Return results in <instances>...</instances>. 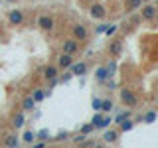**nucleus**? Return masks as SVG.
Masks as SVG:
<instances>
[{
	"label": "nucleus",
	"instance_id": "6ab92c4d",
	"mask_svg": "<svg viewBox=\"0 0 158 148\" xmlns=\"http://www.w3.org/2000/svg\"><path fill=\"white\" fill-rule=\"evenodd\" d=\"M125 4H127L128 12H135V10H138L142 4H144V0H125Z\"/></svg>",
	"mask_w": 158,
	"mask_h": 148
},
{
	"label": "nucleus",
	"instance_id": "9d476101",
	"mask_svg": "<svg viewBox=\"0 0 158 148\" xmlns=\"http://www.w3.org/2000/svg\"><path fill=\"white\" fill-rule=\"evenodd\" d=\"M118 136H121V130L118 128H105V132H103V140L107 142V144H115V142L118 140Z\"/></svg>",
	"mask_w": 158,
	"mask_h": 148
},
{
	"label": "nucleus",
	"instance_id": "0eeeda50",
	"mask_svg": "<svg viewBox=\"0 0 158 148\" xmlns=\"http://www.w3.org/2000/svg\"><path fill=\"white\" fill-rule=\"evenodd\" d=\"M69 71L73 73V77H83L89 71V67H87L85 61H73L71 65H69Z\"/></svg>",
	"mask_w": 158,
	"mask_h": 148
},
{
	"label": "nucleus",
	"instance_id": "b1692460",
	"mask_svg": "<svg viewBox=\"0 0 158 148\" xmlns=\"http://www.w3.org/2000/svg\"><path fill=\"white\" fill-rule=\"evenodd\" d=\"M101 111L103 113H111L113 111V101L111 99H103L101 101Z\"/></svg>",
	"mask_w": 158,
	"mask_h": 148
},
{
	"label": "nucleus",
	"instance_id": "5701e85b",
	"mask_svg": "<svg viewBox=\"0 0 158 148\" xmlns=\"http://www.w3.org/2000/svg\"><path fill=\"white\" fill-rule=\"evenodd\" d=\"M22 140L26 142V144H34V140H36V132H32V130H26L22 134Z\"/></svg>",
	"mask_w": 158,
	"mask_h": 148
},
{
	"label": "nucleus",
	"instance_id": "aec40b11",
	"mask_svg": "<svg viewBox=\"0 0 158 148\" xmlns=\"http://www.w3.org/2000/svg\"><path fill=\"white\" fill-rule=\"evenodd\" d=\"M107 77H109V71H107V67H105V65H101V67H97V69H95V79H97L99 83L105 81Z\"/></svg>",
	"mask_w": 158,
	"mask_h": 148
},
{
	"label": "nucleus",
	"instance_id": "7ed1b4c3",
	"mask_svg": "<svg viewBox=\"0 0 158 148\" xmlns=\"http://www.w3.org/2000/svg\"><path fill=\"white\" fill-rule=\"evenodd\" d=\"M53 26H56L53 16H49V14H42V16H38V28L40 30H44V32H52Z\"/></svg>",
	"mask_w": 158,
	"mask_h": 148
},
{
	"label": "nucleus",
	"instance_id": "412c9836",
	"mask_svg": "<svg viewBox=\"0 0 158 148\" xmlns=\"http://www.w3.org/2000/svg\"><path fill=\"white\" fill-rule=\"evenodd\" d=\"M156 118H158V113L156 111H148L144 117H142V121L146 122V125H152V122H156Z\"/></svg>",
	"mask_w": 158,
	"mask_h": 148
},
{
	"label": "nucleus",
	"instance_id": "2f4dec72",
	"mask_svg": "<svg viewBox=\"0 0 158 148\" xmlns=\"http://www.w3.org/2000/svg\"><path fill=\"white\" fill-rule=\"evenodd\" d=\"M71 77H73V73H71V71H69V69H67V73H63V75H61V77H59V81H63V83H67V81H69V79H71Z\"/></svg>",
	"mask_w": 158,
	"mask_h": 148
},
{
	"label": "nucleus",
	"instance_id": "f3484780",
	"mask_svg": "<svg viewBox=\"0 0 158 148\" xmlns=\"http://www.w3.org/2000/svg\"><path fill=\"white\" fill-rule=\"evenodd\" d=\"M18 144H20L18 134H8L6 138H4V146H6V148H16Z\"/></svg>",
	"mask_w": 158,
	"mask_h": 148
},
{
	"label": "nucleus",
	"instance_id": "6e6552de",
	"mask_svg": "<svg viewBox=\"0 0 158 148\" xmlns=\"http://www.w3.org/2000/svg\"><path fill=\"white\" fill-rule=\"evenodd\" d=\"M75 61V59H73V56H69V53H61V56L57 57V69H61V71H67L69 69V65H71V63Z\"/></svg>",
	"mask_w": 158,
	"mask_h": 148
},
{
	"label": "nucleus",
	"instance_id": "a211bd4d",
	"mask_svg": "<svg viewBox=\"0 0 158 148\" xmlns=\"http://www.w3.org/2000/svg\"><path fill=\"white\" fill-rule=\"evenodd\" d=\"M132 126H135V121H132V118H125V121L118 122V130H121V132H128V130H132Z\"/></svg>",
	"mask_w": 158,
	"mask_h": 148
},
{
	"label": "nucleus",
	"instance_id": "f704fd0d",
	"mask_svg": "<svg viewBox=\"0 0 158 148\" xmlns=\"http://www.w3.org/2000/svg\"><path fill=\"white\" fill-rule=\"evenodd\" d=\"M0 32H2V24H0Z\"/></svg>",
	"mask_w": 158,
	"mask_h": 148
},
{
	"label": "nucleus",
	"instance_id": "dca6fc26",
	"mask_svg": "<svg viewBox=\"0 0 158 148\" xmlns=\"http://www.w3.org/2000/svg\"><path fill=\"white\" fill-rule=\"evenodd\" d=\"M132 117V113H131V109H125V111H121V113H117L115 117H113V122H115V125H118V122L121 121H125V118H131Z\"/></svg>",
	"mask_w": 158,
	"mask_h": 148
},
{
	"label": "nucleus",
	"instance_id": "bb28decb",
	"mask_svg": "<svg viewBox=\"0 0 158 148\" xmlns=\"http://www.w3.org/2000/svg\"><path fill=\"white\" fill-rule=\"evenodd\" d=\"M101 85H103V87H107V89H117V83L113 81V77H107L105 81H101Z\"/></svg>",
	"mask_w": 158,
	"mask_h": 148
},
{
	"label": "nucleus",
	"instance_id": "7c9ffc66",
	"mask_svg": "<svg viewBox=\"0 0 158 148\" xmlns=\"http://www.w3.org/2000/svg\"><path fill=\"white\" fill-rule=\"evenodd\" d=\"M85 140H87V134H83V132H79V134L73 136V142H77V144H83Z\"/></svg>",
	"mask_w": 158,
	"mask_h": 148
},
{
	"label": "nucleus",
	"instance_id": "39448f33",
	"mask_svg": "<svg viewBox=\"0 0 158 148\" xmlns=\"http://www.w3.org/2000/svg\"><path fill=\"white\" fill-rule=\"evenodd\" d=\"M61 51H63V53H69V56H75V53L81 51V49H79V42H77V39H73V38L63 39V43H61Z\"/></svg>",
	"mask_w": 158,
	"mask_h": 148
},
{
	"label": "nucleus",
	"instance_id": "2eb2a0df",
	"mask_svg": "<svg viewBox=\"0 0 158 148\" xmlns=\"http://www.w3.org/2000/svg\"><path fill=\"white\" fill-rule=\"evenodd\" d=\"M24 122H26V115H24V111L16 113V115L12 117V125H14V128H22Z\"/></svg>",
	"mask_w": 158,
	"mask_h": 148
},
{
	"label": "nucleus",
	"instance_id": "393cba45",
	"mask_svg": "<svg viewBox=\"0 0 158 148\" xmlns=\"http://www.w3.org/2000/svg\"><path fill=\"white\" fill-rule=\"evenodd\" d=\"M93 130H95V126H93V122H85V125H83L81 128H79V132H83V134H87V136L91 134Z\"/></svg>",
	"mask_w": 158,
	"mask_h": 148
},
{
	"label": "nucleus",
	"instance_id": "ddd939ff",
	"mask_svg": "<svg viewBox=\"0 0 158 148\" xmlns=\"http://www.w3.org/2000/svg\"><path fill=\"white\" fill-rule=\"evenodd\" d=\"M59 75V69H57V65H46L44 67V77L48 79H53V77H57Z\"/></svg>",
	"mask_w": 158,
	"mask_h": 148
},
{
	"label": "nucleus",
	"instance_id": "473e14b6",
	"mask_svg": "<svg viewBox=\"0 0 158 148\" xmlns=\"http://www.w3.org/2000/svg\"><path fill=\"white\" fill-rule=\"evenodd\" d=\"M65 138H69V132H67V130H61V132L56 136V140H65Z\"/></svg>",
	"mask_w": 158,
	"mask_h": 148
},
{
	"label": "nucleus",
	"instance_id": "c85d7f7f",
	"mask_svg": "<svg viewBox=\"0 0 158 148\" xmlns=\"http://www.w3.org/2000/svg\"><path fill=\"white\" fill-rule=\"evenodd\" d=\"M103 34L111 38L113 34H117V26H115V24H113V26H111V24H107V28H105V32H103Z\"/></svg>",
	"mask_w": 158,
	"mask_h": 148
},
{
	"label": "nucleus",
	"instance_id": "e433bc0d",
	"mask_svg": "<svg viewBox=\"0 0 158 148\" xmlns=\"http://www.w3.org/2000/svg\"><path fill=\"white\" fill-rule=\"evenodd\" d=\"M156 4H158V0H156Z\"/></svg>",
	"mask_w": 158,
	"mask_h": 148
},
{
	"label": "nucleus",
	"instance_id": "f257e3e1",
	"mask_svg": "<svg viewBox=\"0 0 158 148\" xmlns=\"http://www.w3.org/2000/svg\"><path fill=\"white\" fill-rule=\"evenodd\" d=\"M118 99H121V103L125 107L128 109H132V107H136L138 105V97H136V93L135 91H131V89H127V87H123L121 91H118Z\"/></svg>",
	"mask_w": 158,
	"mask_h": 148
},
{
	"label": "nucleus",
	"instance_id": "f03ea898",
	"mask_svg": "<svg viewBox=\"0 0 158 148\" xmlns=\"http://www.w3.org/2000/svg\"><path fill=\"white\" fill-rule=\"evenodd\" d=\"M138 10H140V18L142 20H154L158 16V6L156 4H142Z\"/></svg>",
	"mask_w": 158,
	"mask_h": 148
},
{
	"label": "nucleus",
	"instance_id": "a878e982",
	"mask_svg": "<svg viewBox=\"0 0 158 148\" xmlns=\"http://www.w3.org/2000/svg\"><path fill=\"white\" fill-rule=\"evenodd\" d=\"M49 136H52V134H49L48 128H42V130L36 134V140H49Z\"/></svg>",
	"mask_w": 158,
	"mask_h": 148
},
{
	"label": "nucleus",
	"instance_id": "c9c22d12",
	"mask_svg": "<svg viewBox=\"0 0 158 148\" xmlns=\"http://www.w3.org/2000/svg\"><path fill=\"white\" fill-rule=\"evenodd\" d=\"M8 2H14V0H8Z\"/></svg>",
	"mask_w": 158,
	"mask_h": 148
},
{
	"label": "nucleus",
	"instance_id": "72a5a7b5",
	"mask_svg": "<svg viewBox=\"0 0 158 148\" xmlns=\"http://www.w3.org/2000/svg\"><path fill=\"white\" fill-rule=\"evenodd\" d=\"M105 28H107V24H99V26L95 28V34H103V32H105Z\"/></svg>",
	"mask_w": 158,
	"mask_h": 148
},
{
	"label": "nucleus",
	"instance_id": "cd10ccee",
	"mask_svg": "<svg viewBox=\"0 0 158 148\" xmlns=\"http://www.w3.org/2000/svg\"><path fill=\"white\" fill-rule=\"evenodd\" d=\"M105 67H107V71H109V77H113V75H115V71H117V61H109Z\"/></svg>",
	"mask_w": 158,
	"mask_h": 148
},
{
	"label": "nucleus",
	"instance_id": "f8f14e48",
	"mask_svg": "<svg viewBox=\"0 0 158 148\" xmlns=\"http://www.w3.org/2000/svg\"><path fill=\"white\" fill-rule=\"evenodd\" d=\"M111 125H113V117L105 113V115H103V118H101V121H99L97 125H95V130H105V128H109Z\"/></svg>",
	"mask_w": 158,
	"mask_h": 148
},
{
	"label": "nucleus",
	"instance_id": "4468645a",
	"mask_svg": "<svg viewBox=\"0 0 158 148\" xmlns=\"http://www.w3.org/2000/svg\"><path fill=\"white\" fill-rule=\"evenodd\" d=\"M36 105H38V103L32 99V95H28V97L22 99V111H24V113H26V111H34V109H36Z\"/></svg>",
	"mask_w": 158,
	"mask_h": 148
},
{
	"label": "nucleus",
	"instance_id": "4be33fe9",
	"mask_svg": "<svg viewBox=\"0 0 158 148\" xmlns=\"http://www.w3.org/2000/svg\"><path fill=\"white\" fill-rule=\"evenodd\" d=\"M32 99L36 103H42L44 99H46V91L44 89H34V93H32Z\"/></svg>",
	"mask_w": 158,
	"mask_h": 148
},
{
	"label": "nucleus",
	"instance_id": "c756f323",
	"mask_svg": "<svg viewBox=\"0 0 158 148\" xmlns=\"http://www.w3.org/2000/svg\"><path fill=\"white\" fill-rule=\"evenodd\" d=\"M101 101H103V97H93V101H91V107L95 109V111H101Z\"/></svg>",
	"mask_w": 158,
	"mask_h": 148
},
{
	"label": "nucleus",
	"instance_id": "1a4fd4ad",
	"mask_svg": "<svg viewBox=\"0 0 158 148\" xmlns=\"http://www.w3.org/2000/svg\"><path fill=\"white\" fill-rule=\"evenodd\" d=\"M109 53H111V56H121L123 53V49H125V43H123V39H111V42H109Z\"/></svg>",
	"mask_w": 158,
	"mask_h": 148
},
{
	"label": "nucleus",
	"instance_id": "9b49d317",
	"mask_svg": "<svg viewBox=\"0 0 158 148\" xmlns=\"http://www.w3.org/2000/svg\"><path fill=\"white\" fill-rule=\"evenodd\" d=\"M89 14H91V18H95V20L105 18V16H107V8H105V4H93V6L89 8Z\"/></svg>",
	"mask_w": 158,
	"mask_h": 148
},
{
	"label": "nucleus",
	"instance_id": "20e7f679",
	"mask_svg": "<svg viewBox=\"0 0 158 148\" xmlns=\"http://www.w3.org/2000/svg\"><path fill=\"white\" fill-rule=\"evenodd\" d=\"M71 38L81 43V42H85V39L89 38V30L83 26V24H75V26L71 28Z\"/></svg>",
	"mask_w": 158,
	"mask_h": 148
},
{
	"label": "nucleus",
	"instance_id": "423d86ee",
	"mask_svg": "<svg viewBox=\"0 0 158 148\" xmlns=\"http://www.w3.org/2000/svg\"><path fill=\"white\" fill-rule=\"evenodd\" d=\"M24 20H26V16H24L22 10H10L8 12V24L10 26H22Z\"/></svg>",
	"mask_w": 158,
	"mask_h": 148
}]
</instances>
